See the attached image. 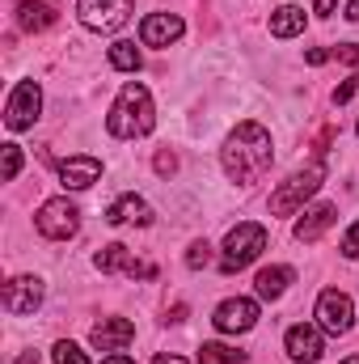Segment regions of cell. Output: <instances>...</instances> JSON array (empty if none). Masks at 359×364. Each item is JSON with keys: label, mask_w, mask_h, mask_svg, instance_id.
<instances>
[{"label": "cell", "mask_w": 359, "mask_h": 364, "mask_svg": "<svg viewBox=\"0 0 359 364\" xmlns=\"http://www.w3.org/2000/svg\"><path fill=\"white\" fill-rule=\"evenodd\" d=\"M106 225H153V208L140 195H123L106 208Z\"/></svg>", "instance_id": "cell-15"}, {"label": "cell", "mask_w": 359, "mask_h": 364, "mask_svg": "<svg viewBox=\"0 0 359 364\" xmlns=\"http://www.w3.org/2000/svg\"><path fill=\"white\" fill-rule=\"evenodd\" d=\"M17 26L30 30V34L55 26V4H47V0H21V4H17Z\"/></svg>", "instance_id": "cell-18"}, {"label": "cell", "mask_w": 359, "mask_h": 364, "mask_svg": "<svg viewBox=\"0 0 359 364\" xmlns=\"http://www.w3.org/2000/svg\"><path fill=\"white\" fill-rule=\"evenodd\" d=\"M17 364H38V352H26V356H21Z\"/></svg>", "instance_id": "cell-34"}, {"label": "cell", "mask_w": 359, "mask_h": 364, "mask_svg": "<svg viewBox=\"0 0 359 364\" xmlns=\"http://www.w3.org/2000/svg\"><path fill=\"white\" fill-rule=\"evenodd\" d=\"M51 356H55V364H89V356H85L72 339H60V343L51 348Z\"/></svg>", "instance_id": "cell-23"}, {"label": "cell", "mask_w": 359, "mask_h": 364, "mask_svg": "<svg viewBox=\"0 0 359 364\" xmlns=\"http://www.w3.org/2000/svg\"><path fill=\"white\" fill-rule=\"evenodd\" d=\"M321 178H326V161H309L300 174H292V178L270 195V212H275V216H292L309 195H317Z\"/></svg>", "instance_id": "cell-4"}, {"label": "cell", "mask_w": 359, "mask_h": 364, "mask_svg": "<svg viewBox=\"0 0 359 364\" xmlns=\"http://www.w3.org/2000/svg\"><path fill=\"white\" fill-rule=\"evenodd\" d=\"M38 110H43L38 81H17V90L9 93V106H4V127L9 132H26V127H34Z\"/></svg>", "instance_id": "cell-6"}, {"label": "cell", "mask_w": 359, "mask_h": 364, "mask_svg": "<svg viewBox=\"0 0 359 364\" xmlns=\"http://www.w3.org/2000/svg\"><path fill=\"white\" fill-rule=\"evenodd\" d=\"M153 364H186V360H182V356H157Z\"/></svg>", "instance_id": "cell-33"}, {"label": "cell", "mask_w": 359, "mask_h": 364, "mask_svg": "<svg viewBox=\"0 0 359 364\" xmlns=\"http://www.w3.org/2000/svg\"><path fill=\"white\" fill-rule=\"evenodd\" d=\"M343 255L347 259H359V220L347 229V237H343Z\"/></svg>", "instance_id": "cell-26"}, {"label": "cell", "mask_w": 359, "mask_h": 364, "mask_svg": "<svg viewBox=\"0 0 359 364\" xmlns=\"http://www.w3.org/2000/svg\"><path fill=\"white\" fill-rule=\"evenodd\" d=\"M0 301H4L9 314H34V309L43 305V279H38V275H17V279L4 284Z\"/></svg>", "instance_id": "cell-12"}, {"label": "cell", "mask_w": 359, "mask_h": 364, "mask_svg": "<svg viewBox=\"0 0 359 364\" xmlns=\"http://www.w3.org/2000/svg\"><path fill=\"white\" fill-rule=\"evenodd\" d=\"M17 170H21V149H17V144H4V170H0L4 182L17 178Z\"/></svg>", "instance_id": "cell-25"}, {"label": "cell", "mask_w": 359, "mask_h": 364, "mask_svg": "<svg viewBox=\"0 0 359 364\" xmlns=\"http://www.w3.org/2000/svg\"><path fill=\"white\" fill-rule=\"evenodd\" d=\"M343 364H359V356H351V360H343Z\"/></svg>", "instance_id": "cell-36"}, {"label": "cell", "mask_w": 359, "mask_h": 364, "mask_svg": "<svg viewBox=\"0 0 359 364\" xmlns=\"http://www.w3.org/2000/svg\"><path fill=\"white\" fill-rule=\"evenodd\" d=\"M110 64H114L118 73H136V68H140V51H136V43H114V47H110Z\"/></svg>", "instance_id": "cell-22"}, {"label": "cell", "mask_w": 359, "mask_h": 364, "mask_svg": "<svg viewBox=\"0 0 359 364\" xmlns=\"http://www.w3.org/2000/svg\"><path fill=\"white\" fill-rule=\"evenodd\" d=\"M263 250H267V229H263V225H254V220H245V225H237V229L224 237L220 272H224V275L241 272V267H250Z\"/></svg>", "instance_id": "cell-3"}, {"label": "cell", "mask_w": 359, "mask_h": 364, "mask_svg": "<svg viewBox=\"0 0 359 364\" xmlns=\"http://www.w3.org/2000/svg\"><path fill=\"white\" fill-rule=\"evenodd\" d=\"M101 364H136V360H131V356H123V352H114V356H106Z\"/></svg>", "instance_id": "cell-32"}, {"label": "cell", "mask_w": 359, "mask_h": 364, "mask_svg": "<svg viewBox=\"0 0 359 364\" xmlns=\"http://www.w3.org/2000/svg\"><path fill=\"white\" fill-rule=\"evenodd\" d=\"M283 348H287V356L300 364H317L326 356V339H321V326H313V322H300V326H292L287 335H283Z\"/></svg>", "instance_id": "cell-9"}, {"label": "cell", "mask_w": 359, "mask_h": 364, "mask_svg": "<svg viewBox=\"0 0 359 364\" xmlns=\"http://www.w3.org/2000/svg\"><path fill=\"white\" fill-rule=\"evenodd\" d=\"M34 225H38L43 237H51V242H68V237L81 229V212H77V203H68V199H47V203L38 208Z\"/></svg>", "instance_id": "cell-5"}, {"label": "cell", "mask_w": 359, "mask_h": 364, "mask_svg": "<svg viewBox=\"0 0 359 364\" xmlns=\"http://www.w3.org/2000/svg\"><path fill=\"white\" fill-rule=\"evenodd\" d=\"M270 132L258 123H241L224 149H220V161H224V174L233 182H258L270 170Z\"/></svg>", "instance_id": "cell-1"}, {"label": "cell", "mask_w": 359, "mask_h": 364, "mask_svg": "<svg viewBox=\"0 0 359 364\" xmlns=\"http://www.w3.org/2000/svg\"><path fill=\"white\" fill-rule=\"evenodd\" d=\"M101 178V161L97 157H68L64 166H60V182L68 186V191H85L93 182Z\"/></svg>", "instance_id": "cell-16"}, {"label": "cell", "mask_w": 359, "mask_h": 364, "mask_svg": "<svg viewBox=\"0 0 359 364\" xmlns=\"http://www.w3.org/2000/svg\"><path fill=\"white\" fill-rule=\"evenodd\" d=\"M292 279H296L292 267H263L258 279H254V292H258L263 301H279V296L287 292V284H292Z\"/></svg>", "instance_id": "cell-19"}, {"label": "cell", "mask_w": 359, "mask_h": 364, "mask_svg": "<svg viewBox=\"0 0 359 364\" xmlns=\"http://www.w3.org/2000/svg\"><path fill=\"white\" fill-rule=\"evenodd\" d=\"M300 30H304V9L283 4V9L270 13V34H275V38H296Z\"/></svg>", "instance_id": "cell-20"}, {"label": "cell", "mask_w": 359, "mask_h": 364, "mask_svg": "<svg viewBox=\"0 0 359 364\" xmlns=\"http://www.w3.org/2000/svg\"><path fill=\"white\" fill-rule=\"evenodd\" d=\"M216 331H224V335H245V331H254V322H258V301H250V296H233V301H224L220 309H216Z\"/></svg>", "instance_id": "cell-10"}, {"label": "cell", "mask_w": 359, "mask_h": 364, "mask_svg": "<svg viewBox=\"0 0 359 364\" xmlns=\"http://www.w3.org/2000/svg\"><path fill=\"white\" fill-rule=\"evenodd\" d=\"M93 348L97 352H118V348H127L131 339H136V326L127 322V318H101L97 326H93Z\"/></svg>", "instance_id": "cell-14"}, {"label": "cell", "mask_w": 359, "mask_h": 364, "mask_svg": "<svg viewBox=\"0 0 359 364\" xmlns=\"http://www.w3.org/2000/svg\"><path fill=\"white\" fill-rule=\"evenodd\" d=\"M131 9H136V0H81L77 4V13H81V21L97 30V34H114L127 17H131Z\"/></svg>", "instance_id": "cell-8"}, {"label": "cell", "mask_w": 359, "mask_h": 364, "mask_svg": "<svg viewBox=\"0 0 359 364\" xmlns=\"http://www.w3.org/2000/svg\"><path fill=\"white\" fill-rule=\"evenodd\" d=\"M355 90H359V73L347 81V85H338V90H334V102H338V106H343V102H351V93H355Z\"/></svg>", "instance_id": "cell-27"}, {"label": "cell", "mask_w": 359, "mask_h": 364, "mask_svg": "<svg viewBox=\"0 0 359 364\" xmlns=\"http://www.w3.org/2000/svg\"><path fill=\"white\" fill-rule=\"evenodd\" d=\"M317 326H321L326 335H347V331L355 326V305H351V296L338 292V288H326V292L317 296Z\"/></svg>", "instance_id": "cell-7"}, {"label": "cell", "mask_w": 359, "mask_h": 364, "mask_svg": "<svg viewBox=\"0 0 359 364\" xmlns=\"http://www.w3.org/2000/svg\"><path fill=\"white\" fill-rule=\"evenodd\" d=\"M313 9H317V13H321V17H330V13H334V9H338V0H313Z\"/></svg>", "instance_id": "cell-31"}, {"label": "cell", "mask_w": 359, "mask_h": 364, "mask_svg": "<svg viewBox=\"0 0 359 364\" xmlns=\"http://www.w3.org/2000/svg\"><path fill=\"white\" fill-rule=\"evenodd\" d=\"M304 60H309V64H326V60H330V51H326V47H313Z\"/></svg>", "instance_id": "cell-30"}, {"label": "cell", "mask_w": 359, "mask_h": 364, "mask_svg": "<svg viewBox=\"0 0 359 364\" xmlns=\"http://www.w3.org/2000/svg\"><path fill=\"white\" fill-rule=\"evenodd\" d=\"M347 17H351V21H359V0H351V9H347Z\"/></svg>", "instance_id": "cell-35"}, {"label": "cell", "mask_w": 359, "mask_h": 364, "mask_svg": "<svg viewBox=\"0 0 359 364\" xmlns=\"http://www.w3.org/2000/svg\"><path fill=\"white\" fill-rule=\"evenodd\" d=\"M178 170V157L174 153H157V174H174Z\"/></svg>", "instance_id": "cell-28"}, {"label": "cell", "mask_w": 359, "mask_h": 364, "mask_svg": "<svg viewBox=\"0 0 359 364\" xmlns=\"http://www.w3.org/2000/svg\"><path fill=\"white\" fill-rule=\"evenodd\" d=\"M330 225H334V203H313V208L296 220V242H317Z\"/></svg>", "instance_id": "cell-17"}, {"label": "cell", "mask_w": 359, "mask_h": 364, "mask_svg": "<svg viewBox=\"0 0 359 364\" xmlns=\"http://www.w3.org/2000/svg\"><path fill=\"white\" fill-rule=\"evenodd\" d=\"M199 364H245V352H237L228 343H203L199 348Z\"/></svg>", "instance_id": "cell-21"}, {"label": "cell", "mask_w": 359, "mask_h": 364, "mask_svg": "<svg viewBox=\"0 0 359 364\" xmlns=\"http://www.w3.org/2000/svg\"><path fill=\"white\" fill-rule=\"evenodd\" d=\"M182 17L178 13H148L144 17V26H140V43L144 47H170V43H178L182 38Z\"/></svg>", "instance_id": "cell-13"}, {"label": "cell", "mask_w": 359, "mask_h": 364, "mask_svg": "<svg viewBox=\"0 0 359 364\" xmlns=\"http://www.w3.org/2000/svg\"><path fill=\"white\" fill-rule=\"evenodd\" d=\"M106 127H110V136H118V140H140V136H148V132L157 127L153 93L144 90V85H136V81H127L123 93H118V102H114V110H110V119H106Z\"/></svg>", "instance_id": "cell-2"}, {"label": "cell", "mask_w": 359, "mask_h": 364, "mask_svg": "<svg viewBox=\"0 0 359 364\" xmlns=\"http://www.w3.org/2000/svg\"><path fill=\"white\" fill-rule=\"evenodd\" d=\"M93 267H97V272H106V275H110V272H127L131 279H153V275H157L153 263L131 259V250H127V246H118V242H114V246H101V250L93 255Z\"/></svg>", "instance_id": "cell-11"}, {"label": "cell", "mask_w": 359, "mask_h": 364, "mask_svg": "<svg viewBox=\"0 0 359 364\" xmlns=\"http://www.w3.org/2000/svg\"><path fill=\"white\" fill-rule=\"evenodd\" d=\"M334 55H338V60H347V64H359V43H343Z\"/></svg>", "instance_id": "cell-29"}, {"label": "cell", "mask_w": 359, "mask_h": 364, "mask_svg": "<svg viewBox=\"0 0 359 364\" xmlns=\"http://www.w3.org/2000/svg\"><path fill=\"white\" fill-rule=\"evenodd\" d=\"M207 263H211V246H207V242H194L190 255H186V267L199 272V267H207Z\"/></svg>", "instance_id": "cell-24"}, {"label": "cell", "mask_w": 359, "mask_h": 364, "mask_svg": "<svg viewBox=\"0 0 359 364\" xmlns=\"http://www.w3.org/2000/svg\"><path fill=\"white\" fill-rule=\"evenodd\" d=\"M355 127H359V123H355Z\"/></svg>", "instance_id": "cell-37"}]
</instances>
